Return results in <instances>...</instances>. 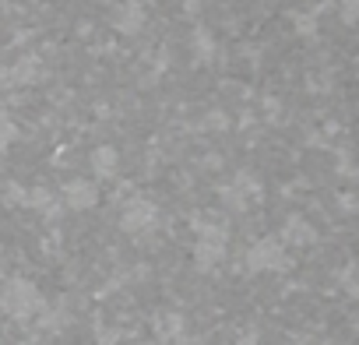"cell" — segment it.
Segmentation results:
<instances>
[{"label": "cell", "mask_w": 359, "mask_h": 345, "mask_svg": "<svg viewBox=\"0 0 359 345\" xmlns=\"http://www.w3.org/2000/svg\"><path fill=\"white\" fill-rule=\"evenodd\" d=\"M0 306H4V313H11L15 320H29L36 310H43V296L32 282L11 278L4 289H0Z\"/></svg>", "instance_id": "obj_1"}, {"label": "cell", "mask_w": 359, "mask_h": 345, "mask_svg": "<svg viewBox=\"0 0 359 345\" xmlns=\"http://www.w3.org/2000/svg\"><path fill=\"white\" fill-rule=\"evenodd\" d=\"M64 205L71 212H88L99 205V187L92 180H67L64 184Z\"/></svg>", "instance_id": "obj_2"}, {"label": "cell", "mask_w": 359, "mask_h": 345, "mask_svg": "<svg viewBox=\"0 0 359 345\" xmlns=\"http://www.w3.org/2000/svg\"><path fill=\"white\" fill-rule=\"evenodd\" d=\"M151 222H155V205H151V201H144V198L127 201V208H123V215H120V226H123L127 233H141V229H148Z\"/></svg>", "instance_id": "obj_3"}, {"label": "cell", "mask_w": 359, "mask_h": 345, "mask_svg": "<svg viewBox=\"0 0 359 345\" xmlns=\"http://www.w3.org/2000/svg\"><path fill=\"white\" fill-rule=\"evenodd\" d=\"M247 264H250V271L278 268V264H282V243H278V240H261V243H254L250 254H247Z\"/></svg>", "instance_id": "obj_4"}, {"label": "cell", "mask_w": 359, "mask_h": 345, "mask_svg": "<svg viewBox=\"0 0 359 345\" xmlns=\"http://www.w3.org/2000/svg\"><path fill=\"white\" fill-rule=\"evenodd\" d=\"M109 25L116 29V32H123V36H137V29L144 25V11H141V4H123V8H116V15L109 18Z\"/></svg>", "instance_id": "obj_5"}, {"label": "cell", "mask_w": 359, "mask_h": 345, "mask_svg": "<svg viewBox=\"0 0 359 345\" xmlns=\"http://www.w3.org/2000/svg\"><path fill=\"white\" fill-rule=\"evenodd\" d=\"M116 165H120V155H116V148H109V144H102V148H95L92 151V169H95V177H113L116 172Z\"/></svg>", "instance_id": "obj_6"}, {"label": "cell", "mask_w": 359, "mask_h": 345, "mask_svg": "<svg viewBox=\"0 0 359 345\" xmlns=\"http://www.w3.org/2000/svg\"><path fill=\"white\" fill-rule=\"evenodd\" d=\"M15 137H18V127L11 123V116H8L4 109H0V151H4V148H8Z\"/></svg>", "instance_id": "obj_7"}, {"label": "cell", "mask_w": 359, "mask_h": 345, "mask_svg": "<svg viewBox=\"0 0 359 345\" xmlns=\"http://www.w3.org/2000/svg\"><path fill=\"white\" fill-rule=\"evenodd\" d=\"M285 236L292 240V243H310V226H303L299 219H289V226H285Z\"/></svg>", "instance_id": "obj_8"}, {"label": "cell", "mask_w": 359, "mask_h": 345, "mask_svg": "<svg viewBox=\"0 0 359 345\" xmlns=\"http://www.w3.org/2000/svg\"><path fill=\"white\" fill-rule=\"evenodd\" d=\"M194 39H198V50H201V57H212V50H215L212 36H208L205 29H198V32H194Z\"/></svg>", "instance_id": "obj_9"}, {"label": "cell", "mask_w": 359, "mask_h": 345, "mask_svg": "<svg viewBox=\"0 0 359 345\" xmlns=\"http://www.w3.org/2000/svg\"><path fill=\"white\" fill-rule=\"evenodd\" d=\"M176 327H180V317H165L162 320V334H172Z\"/></svg>", "instance_id": "obj_10"}, {"label": "cell", "mask_w": 359, "mask_h": 345, "mask_svg": "<svg viewBox=\"0 0 359 345\" xmlns=\"http://www.w3.org/2000/svg\"><path fill=\"white\" fill-rule=\"evenodd\" d=\"M116 341V331H99V345H113Z\"/></svg>", "instance_id": "obj_11"}]
</instances>
